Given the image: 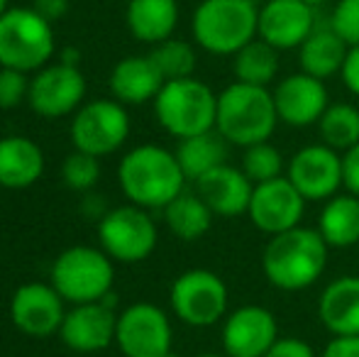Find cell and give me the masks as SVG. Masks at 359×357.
<instances>
[{"mask_svg": "<svg viewBox=\"0 0 359 357\" xmlns=\"http://www.w3.org/2000/svg\"><path fill=\"white\" fill-rule=\"evenodd\" d=\"M171 321L159 306L140 301L118 316L115 343L125 357H161L171 350Z\"/></svg>", "mask_w": 359, "mask_h": 357, "instance_id": "obj_11", "label": "cell"}, {"mask_svg": "<svg viewBox=\"0 0 359 357\" xmlns=\"http://www.w3.org/2000/svg\"><path fill=\"white\" fill-rule=\"evenodd\" d=\"M29 98V79L25 72L0 67V110H13Z\"/></svg>", "mask_w": 359, "mask_h": 357, "instance_id": "obj_34", "label": "cell"}, {"mask_svg": "<svg viewBox=\"0 0 359 357\" xmlns=\"http://www.w3.org/2000/svg\"><path fill=\"white\" fill-rule=\"evenodd\" d=\"M54 57L52 22L34 8H8L0 15V67L39 72Z\"/></svg>", "mask_w": 359, "mask_h": 357, "instance_id": "obj_6", "label": "cell"}, {"mask_svg": "<svg viewBox=\"0 0 359 357\" xmlns=\"http://www.w3.org/2000/svg\"><path fill=\"white\" fill-rule=\"evenodd\" d=\"M151 62L161 72L164 81H176V79H189L196 72V49L184 39H164V42L154 44L149 52Z\"/></svg>", "mask_w": 359, "mask_h": 357, "instance_id": "obj_31", "label": "cell"}, {"mask_svg": "<svg viewBox=\"0 0 359 357\" xmlns=\"http://www.w3.org/2000/svg\"><path fill=\"white\" fill-rule=\"evenodd\" d=\"M320 140L337 152H347L359 142V108L352 103H330L318 120Z\"/></svg>", "mask_w": 359, "mask_h": 357, "instance_id": "obj_30", "label": "cell"}, {"mask_svg": "<svg viewBox=\"0 0 359 357\" xmlns=\"http://www.w3.org/2000/svg\"><path fill=\"white\" fill-rule=\"evenodd\" d=\"M32 8L42 15L47 22H57L69 13V0H34Z\"/></svg>", "mask_w": 359, "mask_h": 357, "instance_id": "obj_40", "label": "cell"}, {"mask_svg": "<svg viewBox=\"0 0 359 357\" xmlns=\"http://www.w3.org/2000/svg\"><path fill=\"white\" fill-rule=\"evenodd\" d=\"M250 3H255V5H257V3H259V0H250Z\"/></svg>", "mask_w": 359, "mask_h": 357, "instance_id": "obj_45", "label": "cell"}, {"mask_svg": "<svg viewBox=\"0 0 359 357\" xmlns=\"http://www.w3.org/2000/svg\"><path fill=\"white\" fill-rule=\"evenodd\" d=\"M125 18L133 37L147 44H159L169 39L179 25V3L176 0H130Z\"/></svg>", "mask_w": 359, "mask_h": 357, "instance_id": "obj_25", "label": "cell"}, {"mask_svg": "<svg viewBox=\"0 0 359 357\" xmlns=\"http://www.w3.org/2000/svg\"><path fill=\"white\" fill-rule=\"evenodd\" d=\"M320 357H359V335H332Z\"/></svg>", "mask_w": 359, "mask_h": 357, "instance_id": "obj_38", "label": "cell"}, {"mask_svg": "<svg viewBox=\"0 0 359 357\" xmlns=\"http://www.w3.org/2000/svg\"><path fill=\"white\" fill-rule=\"evenodd\" d=\"M154 115L176 140L194 137L215 128L217 95L194 76L166 81L154 98Z\"/></svg>", "mask_w": 359, "mask_h": 357, "instance_id": "obj_5", "label": "cell"}, {"mask_svg": "<svg viewBox=\"0 0 359 357\" xmlns=\"http://www.w3.org/2000/svg\"><path fill=\"white\" fill-rule=\"evenodd\" d=\"M327 243L318 228L296 225L279 235H271L262 252V269L274 289L303 291L311 289L327 267Z\"/></svg>", "mask_w": 359, "mask_h": 357, "instance_id": "obj_1", "label": "cell"}, {"mask_svg": "<svg viewBox=\"0 0 359 357\" xmlns=\"http://www.w3.org/2000/svg\"><path fill=\"white\" fill-rule=\"evenodd\" d=\"M164 76L151 62V57H125L110 72V90L113 98L123 105H142L154 100L164 86Z\"/></svg>", "mask_w": 359, "mask_h": 357, "instance_id": "obj_22", "label": "cell"}, {"mask_svg": "<svg viewBox=\"0 0 359 357\" xmlns=\"http://www.w3.org/2000/svg\"><path fill=\"white\" fill-rule=\"evenodd\" d=\"M342 186L347 194L359 196V142L342 152Z\"/></svg>", "mask_w": 359, "mask_h": 357, "instance_id": "obj_36", "label": "cell"}, {"mask_svg": "<svg viewBox=\"0 0 359 357\" xmlns=\"http://www.w3.org/2000/svg\"><path fill=\"white\" fill-rule=\"evenodd\" d=\"M306 203L308 201L298 194L296 186L286 177H279L264 181V184H255L247 215L257 230L271 238V235H279L284 230L301 225Z\"/></svg>", "mask_w": 359, "mask_h": 357, "instance_id": "obj_14", "label": "cell"}, {"mask_svg": "<svg viewBox=\"0 0 359 357\" xmlns=\"http://www.w3.org/2000/svg\"><path fill=\"white\" fill-rule=\"evenodd\" d=\"M318 233L330 250H347L359 243V196L335 194L325 201L318 218Z\"/></svg>", "mask_w": 359, "mask_h": 357, "instance_id": "obj_26", "label": "cell"}, {"mask_svg": "<svg viewBox=\"0 0 359 357\" xmlns=\"http://www.w3.org/2000/svg\"><path fill=\"white\" fill-rule=\"evenodd\" d=\"M118 181L125 198L147 210H164L186 186L176 154L159 144H137L130 149L118 167Z\"/></svg>", "mask_w": 359, "mask_h": 357, "instance_id": "obj_2", "label": "cell"}, {"mask_svg": "<svg viewBox=\"0 0 359 357\" xmlns=\"http://www.w3.org/2000/svg\"><path fill=\"white\" fill-rule=\"evenodd\" d=\"M264 357H318L316 350L301 338H279Z\"/></svg>", "mask_w": 359, "mask_h": 357, "instance_id": "obj_37", "label": "cell"}, {"mask_svg": "<svg viewBox=\"0 0 359 357\" xmlns=\"http://www.w3.org/2000/svg\"><path fill=\"white\" fill-rule=\"evenodd\" d=\"M62 179L67 184V189L72 191H86L88 194L100 179V164H98V157L88 152H76L69 154L62 164Z\"/></svg>", "mask_w": 359, "mask_h": 357, "instance_id": "obj_33", "label": "cell"}, {"mask_svg": "<svg viewBox=\"0 0 359 357\" xmlns=\"http://www.w3.org/2000/svg\"><path fill=\"white\" fill-rule=\"evenodd\" d=\"M316 25V8L303 0H266L259 10V37L279 52L301 47Z\"/></svg>", "mask_w": 359, "mask_h": 357, "instance_id": "obj_19", "label": "cell"}, {"mask_svg": "<svg viewBox=\"0 0 359 357\" xmlns=\"http://www.w3.org/2000/svg\"><path fill=\"white\" fill-rule=\"evenodd\" d=\"M318 318L332 335H359V276L332 279L318 299Z\"/></svg>", "mask_w": 359, "mask_h": 357, "instance_id": "obj_21", "label": "cell"}, {"mask_svg": "<svg viewBox=\"0 0 359 357\" xmlns=\"http://www.w3.org/2000/svg\"><path fill=\"white\" fill-rule=\"evenodd\" d=\"M161 357H181V355H176L174 350H169V353H166V355H161Z\"/></svg>", "mask_w": 359, "mask_h": 357, "instance_id": "obj_44", "label": "cell"}, {"mask_svg": "<svg viewBox=\"0 0 359 357\" xmlns=\"http://www.w3.org/2000/svg\"><path fill=\"white\" fill-rule=\"evenodd\" d=\"M286 179L306 201H327L342 189V152L320 144H306L286 162Z\"/></svg>", "mask_w": 359, "mask_h": 357, "instance_id": "obj_13", "label": "cell"}, {"mask_svg": "<svg viewBox=\"0 0 359 357\" xmlns=\"http://www.w3.org/2000/svg\"><path fill=\"white\" fill-rule=\"evenodd\" d=\"M194 39L217 57H235L259 34V8L250 0H203L194 13Z\"/></svg>", "mask_w": 359, "mask_h": 357, "instance_id": "obj_4", "label": "cell"}, {"mask_svg": "<svg viewBox=\"0 0 359 357\" xmlns=\"http://www.w3.org/2000/svg\"><path fill=\"white\" fill-rule=\"evenodd\" d=\"M72 142L76 149L93 157L113 154L130 137V115L125 105L115 98H98L81 105L74 113Z\"/></svg>", "mask_w": 359, "mask_h": 357, "instance_id": "obj_10", "label": "cell"}, {"mask_svg": "<svg viewBox=\"0 0 359 357\" xmlns=\"http://www.w3.org/2000/svg\"><path fill=\"white\" fill-rule=\"evenodd\" d=\"M169 301L176 318L191 328H210L227 314V286L210 269H189L174 279Z\"/></svg>", "mask_w": 359, "mask_h": 357, "instance_id": "obj_8", "label": "cell"}, {"mask_svg": "<svg viewBox=\"0 0 359 357\" xmlns=\"http://www.w3.org/2000/svg\"><path fill=\"white\" fill-rule=\"evenodd\" d=\"M98 240L110 260L125 264L142 262L156 248V223L142 206H118L98 220Z\"/></svg>", "mask_w": 359, "mask_h": 357, "instance_id": "obj_9", "label": "cell"}, {"mask_svg": "<svg viewBox=\"0 0 359 357\" xmlns=\"http://www.w3.org/2000/svg\"><path fill=\"white\" fill-rule=\"evenodd\" d=\"M303 3H308L311 8H318V5H325L327 0H303Z\"/></svg>", "mask_w": 359, "mask_h": 357, "instance_id": "obj_41", "label": "cell"}, {"mask_svg": "<svg viewBox=\"0 0 359 357\" xmlns=\"http://www.w3.org/2000/svg\"><path fill=\"white\" fill-rule=\"evenodd\" d=\"M115 328L118 316L113 314V306L105 301H90V304H76L67 311L62 321V343L76 353H100L115 343Z\"/></svg>", "mask_w": 359, "mask_h": 357, "instance_id": "obj_18", "label": "cell"}, {"mask_svg": "<svg viewBox=\"0 0 359 357\" xmlns=\"http://www.w3.org/2000/svg\"><path fill=\"white\" fill-rule=\"evenodd\" d=\"M213 218L215 213L210 210V206L198 194H186V191H181L164 208L166 228L184 243L203 238L213 225Z\"/></svg>", "mask_w": 359, "mask_h": 357, "instance_id": "obj_28", "label": "cell"}, {"mask_svg": "<svg viewBox=\"0 0 359 357\" xmlns=\"http://www.w3.org/2000/svg\"><path fill=\"white\" fill-rule=\"evenodd\" d=\"M64 316V299L52 284L29 281L10 299V318L25 335L32 338H49L59 333Z\"/></svg>", "mask_w": 359, "mask_h": 357, "instance_id": "obj_16", "label": "cell"}, {"mask_svg": "<svg viewBox=\"0 0 359 357\" xmlns=\"http://www.w3.org/2000/svg\"><path fill=\"white\" fill-rule=\"evenodd\" d=\"M279 125L274 93L266 86L235 81L217 95L215 130L237 147L266 142Z\"/></svg>", "mask_w": 359, "mask_h": 357, "instance_id": "obj_3", "label": "cell"}, {"mask_svg": "<svg viewBox=\"0 0 359 357\" xmlns=\"http://www.w3.org/2000/svg\"><path fill=\"white\" fill-rule=\"evenodd\" d=\"M340 76H342V81H345L347 90H350V93H355L359 98V44H357V47H350L345 64H342Z\"/></svg>", "mask_w": 359, "mask_h": 357, "instance_id": "obj_39", "label": "cell"}, {"mask_svg": "<svg viewBox=\"0 0 359 357\" xmlns=\"http://www.w3.org/2000/svg\"><path fill=\"white\" fill-rule=\"evenodd\" d=\"M235 79L252 86H269L279 74V49L257 34L250 44L240 49L232 59Z\"/></svg>", "mask_w": 359, "mask_h": 357, "instance_id": "obj_29", "label": "cell"}, {"mask_svg": "<svg viewBox=\"0 0 359 357\" xmlns=\"http://www.w3.org/2000/svg\"><path fill=\"white\" fill-rule=\"evenodd\" d=\"M115 267L105 250L76 245L54 260L52 286L69 304L103 301L113 291Z\"/></svg>", "mask_w": 359, "mask_h": 357, "instance_id": "obj_7", "label": "cell"}, {"mask_svg": "<svg viewBox=\"0 0 359 357\" xmlns=\"http://www.w3.org/2000/svg\"><path fill=\"white\" fill-rule=\"evenodd\" d=\"M240 169L250 177L252 184H264V181L284 177L286 162H284V154L266 140V142L245 147Z\"/></svg>", "mask_w": 359, "mask_h": 357, "instance_id": "obj_32", "label": "cell"}, {"mask_svg": "<svg viewBox=\"0 0 359 357\" xmlns=\"http://www.w3.org/2000/svg\"><path fill=\"white\" fill-rule=\"evenodd\" d=\"M301 52H298V59H301V72L311 74L316 79H330L335 74L342 72V64L347 59V52H350V44L340 37V34L332 29V25H316L308 39L301 44Z\"/></svg>", "mask_w": 359, "mask_h": 357, "instance_id": "obj_24", "label": "cell"}, {"mask_svg": "<svg viewBox=\"0 0 359 357\" xmlns=\"http://www.w3.org/2000/svg\"><path fill=\"white\" fill-rule=\"evenodd\" d=\"M44 172V152L25 135L0 137V186L22 191L37 184Z\"/></svg>", "mask_w": 359, "mask_h": 357, "instance_id": "obj_23", "label": "cell"}, {"mask_svg": "<svg viewBox=\"0 0 359 357\" xmlns=\"http://www.w3.org/2000/svg\"><path fill=\"white\" fill-rule=\"evenodd\" d=\"M194 357H227V355H215V353H201V355H194Z\"/></svg>", "mask_w": 359, "mask_h": 357, "instance_id": "obj_42", "label": "cell"}, {"mask_svg": "<svg viewBox=\"0 0 359 357\" xmlns=\"http://www.w3.org/2000/svg\"><path fill=\"white\" fill-rule=\"evenodd\" d=\"M252 191H255V184L250 177L240 167H232L227 162L196 181V194L210 206L215 215H222V218H237L247 213Z\"/></svg>", "mask_w": 359, "mask_h": 357, "instance_id": "obj_20", "label": "cell"}, {"mask_svg": "<svg viewBox=\"0 0 359 357\" xmlns=\"http://www.w3.org/2000/svg\"><path fill=\"white\" fill-rule=\"evenodd\" d=\"M271 93H274L279 123L288 125V128H311L323 118V113L330 105L323 79H316L306 72L281 79L279 86Z\"/></svg>", "mask_w": 359, "mask_h": 357, "instance_id": "obj_17", "label": "cell"}, {"mask_svg": "<svg viewBox=\"0 0 359 357\" xmlns=\"http://www.w3.org/2000/svg\"><path fill=\"white\" fill-rule=\"evenodd\" d=\"M276 340L279 323L264 306H240L222 323V350L227 357H264Z\"/></svg>", "mask_w": 359, "mask_h": 357, "instance_id": "obj_15", "label": "cell"}, {"mask_svg": "<svg viewBox=\"0 0 359 357\" xmlns=\"http://www.w3.org/2000/svg\"><path fill=\"white\" fill-rule=\"evenodd\" d=\"M86 79L74 64H47L29 79V108L42 118H64L81 108Z\"/></svg>", "mask_w": 359, "mask_h": 357, "instance_id": "obj_12", "label": "cell"}, {"mask_svg": "<svg viewBox=\"0 0 359 357\" xmlns=\"http://www.w3.org/2000/svg\"><path fill=\"white\" fill-rule=\"evenodd\" d=\"M186 181H198L203 174L213 172L215 167L227 162L230 157V142L213 128L208 133L194 135V137L179 140V147L174 149Z\"/></svg>", "mask_w": 359, "mask_h": 357, "instance_id": "obj_27", "label": "cell"}, {"mask_svg": "<svg viewBox=\"0 0 359 357\" xmlns=\"http://www.w3.org/2000/svg\"><path fill=\"white\" fill-rule=\"evenodd\" d=\"M330 25L350 47L359 44V0H337Z\"/></svg>", "mask_w": 359, "mask_h": 357, "instance_id": "obj_35", "label": "cell"}, {"mask_svg": "<svg viewBox=\"0 0 359 357\" xmlns=\"http://www.w3.org/2000/svg\"><path fill=\"white\" fill-rule=\"evenodd\" d=\"M5 10H8V0H0V15H3Z\"/></svg>", "mask_w": 359, "mask_h": 357, "instance_id": "obj_43", "label": "cell"}]
</instances>
